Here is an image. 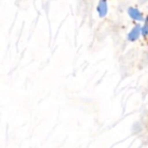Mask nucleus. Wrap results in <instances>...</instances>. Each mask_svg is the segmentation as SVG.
<instances>
[{
    "label": "nucleus",
    "mask_w": 148,
    "mask_h": 148,
    "mask_svg": "<svg viewBox=\"0 0 148 148\" xmlns=\"http://www.w3.org/2000/svg\"><path fill=\"white\" fill-rule=\"evenodd\" d=\"M141 35H142V27L140 25H136L135 27L131 29L129 35H128V40L131 42H134L139 39V37Z\"/></svg>",
    "instance_id": "1"
},
{
    "label": "nucleus",
    "mask_w": 148,
    "mask_h": 148,
    "mask_svg": "<svg viewBox=\"0 0 148 148\" xmlns=\"http://www.w3.org/2000/svg\"><path fill=\"white\" fill-rule=\"evenodd\" d=\"M128 13H129L130 17L133 18L134 21H142L145 19L143 16V14L141 13V11H140L138 8H136V7H129V9H128Z\"/></svg>",
    "instance_id": "2"
},
{
    "label": "nucleus",
    "mask_w": 148,
    "mask_h": 148,
    "mask_svg": "<svg viewBox=\"0 0 148 148\" xmlns=\"http://www.w3.org/2000/svg\"><path fill=\"white\" fill-rule=\"evenodd\" d=\"M97 13L101 17H103L108 13V2L107 0H99V4L97 7Z\"/></svg>",
    "instance_id": "3"
},
{
    "label": "nucleus",
    "mask_w": 148,
    "mask_h": 148,
    "mask_svg": "<svg viewBox=\"0 0 148 148\" xmlns=\"http://www.w3.org/2000/svg\"><path fill=\"white\" fill-rule=\"evenodd\" d=\"M142 36L143 37H147L148 36V16L144 19V25L142 27Z\"/></svg>",
    "instance_id": "4"
}]
</instances>
